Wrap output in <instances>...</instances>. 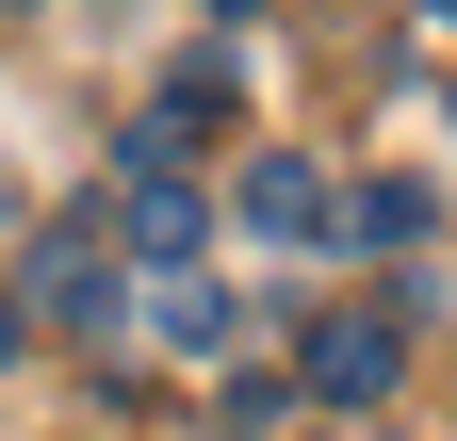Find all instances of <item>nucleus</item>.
Returning a JSON list of instances; mask_svg holds the SVG:
<instances>
[{"label": "nucleus", "mask_w": 457, "mask_h": 441, "mask_svg": "<svg viewBox=\"0 0 457 441\" xmlns=\"http://www.w3.org/2000/svg\"><path fill=\"white\" fill-rule=\"evenodd\" d=\"M441 115H457V98H441Z\"/></svg>", "instance_id": "11"}, {"label": "nucleus", "mask_w": 457, "mask_h": 441, "mask_svg": "<svg viewBox=\"0 0 457 441\" xmlns=\"http://www.w3.org/2000/svg\"><path fill=\"white\" fill-rule=\"evenodd\" d=\"M114 311H131V279L98 262V229H82V245H49V327H114Z\"/></svg>", "instance_id": "4"}, {"label": "nucleus", "mask_w": 457, "mask_h": 441, "mask_svg": "<svg viewBox=\"0 0 457 441\" xmlns=\"http://www.w3.org/2000/svg\"><path fill=\"white\" fill-rule=\"evenodd\" d=\"M245 229H262V245H327V229H343L327 163H295V147H262V163H245Z\"/></svg>", "instance_id": "3"}, {"label": "nucleus", "mask_w": 457, "mask_h": 441, "mask_svg": "<svg viewBox=\"0 0 457 441\" xmlns=\"http://www.w3.org/2000/svg\"><path fill=\"white\" fill-rule=\"evenodd\" d=\"M425 17H457V0H425Z\"/></svg>", "instance_id": "9"}, {"label": "nucleus", "mask_w": 457, "mask_h": 441, "mask_svg": "<svg viewBox=\"0 0 457 441\" xmlns=\"http://www.w3.org/2000/svg\"><path fill=\"white\" fill-rule=\"evenodd\" d=\"M17 344H33V327H17V295H0V360H17Z\"/></svg>", "instance_id": "7"}, {"label": "nucleus", "mask_w": 457, "mask_h": 441, "mask_svg": "<svg viewBox=\"0 0 457 441\" xmlns=\"http://www.w3.org/2000/svg\"><path fill=\"white\" fill-rule=\"evenodd\" d=\"M147 327H163V344H228V295H212V279H163Z\"/></svg>", "instance_id": "6"}, {"label": "nucleus", "mask_w": 457, "mask_h": 441, "mask_svg": "<svg viewBox=\"0 0 457 441\" xmlns=\"http://www.w3.org/2000/svg\"><path fill=\"white\" fill-rule=\"evenodd\" d=\"M343 229H360V245H425V180H360Z\"/></svg>", "instance_id": "5"}, {"label": "nucleus", "mask_w": 457, "mask_h": 441, "mask_svg": "<svg viewBox=\"0 0 457 441\" xmlns=\"http://www.w3.org/2000/svg\"><path fill=\"white\" fill-rule=\"evenodd\" d=\"M0 17H17V0H0Z\"/></svg>", "instance_id": "10"}, {"label": "nucleus", "mask_w": 457, "mask_h": 441, "mask_svg": "<svg viewBox=\"0 0 457 441\" xmlns=\"http://www.w3.org/2000/svg\"><path fill=\"white\" fill-rule=\"evenodd\" d=\"M114 245H131V262H163V279H180V262L212 245V196L180 180V163H131V180H114Z\"/></svg>", "instance_id": "1"}, {"label": "nucleus", "mask_w": 457, "mask_h": 441, "mask_svg": "<svg viewBox=\"0 0 457 441\" xmlns=\"http://www.w3.org/2000/svg\"><path fill=\"white\" fill-rule=\"evenodd\" d=\"M212 17H262V0H212Z\"/></svg>", "instance_id": "8"}, {"label": "nucleus", "mask_w": 457, "mask_h": 441, "mask_svg": "<svg viewBox=\"0 0 457 441\" xmlns=\"http://www.w3.org/2000/svg\"><path fill=\"white\" fill-rule=\"evenodd\" d=\"M392 360H409V327H392V311H327V327H311V409H376Z\"/></svg>", "instance_id": "2"}]
</instances>
